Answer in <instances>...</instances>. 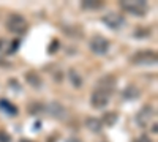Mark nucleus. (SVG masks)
<instances>
[{"mask_svg":"<svg viewBox=\"0 0 158 142\" xmlns=\"http://www.w3.org/2000/svg\"><path fill=\"white\" fill-rule=\"evenodd\" d=\"M131 63L139 67H147V65H155L156 63V52L155 51H139L133 57H131Z\"/></svg>","mask_w":158,"mask_h":142,"instance_id":"obj_1","label":"nucleus"},{"mask_svg":"<svg viewBox=\"0 0 158 142\" xmlns=\"http://www.w3.org/2000/svg\"><path fill=\"white\" fill-rule=\"evenodd\" d=\"M109 96H111V92H108V90L104 88H97L94 93H92V98H90V103L92 106H94L95 109H103L108 106L109 103Z\"/></svg>","mask_w":158,"mask_h":142,"instance_id":"obj_2","label":"nucleus"},{"mask_svg":"<svg viewBox=\"0 0 158 142\" xmlns=\"http://www.w3.org/2000/svg\"><path fill=\"white\" fill-rule=\"evenodd\" d=\"M6 27H8L10 32L21 35V33H24L25 30H27V21L19 14H11L8 18V21H6Z\"/></svg>","mask_w":158,"mask_h":142,"instance_id":"obj_3","label":"nucleus"},{"mask_svg":"<svg viewBox=\"0 0 158 142\" xmlns=\"http://www.w3.org/2000/svg\"><path fill=\"white\" fill-rule=\"evenodd\" d=\"M44 111L51 115L52 119H56V120H65L68 117V111L65 109L59 101H51L48 103V104L44 106Z\"/></svg>","mask_w":158,"mask_h":142,"instance_id":"obj_4","label":"nucleus"},{"mask_svg":"<svg viewBox=\"0 0 158 142\" xmlns=\"http://www.w3.org/2000/svg\"><path fill=\"white\" fill-rule=\"evenodd\" d=\"M120 6L130 13L133 16H144L147 11V3L146 2H136V0H131V2H122Z\"/></svg>","mask_w":158,"mask_h":142,"instance_id":"obj_5","label":"nucleus"},{"mask_svg":"<svg viewBox=\"0 0 158 142\" xmlns=\"http://www.w3.org/2000/svg\"><path fill=\"white\" fill-rule=\"evenodd\" d=\"M90 49H92V52L97 54V55H104V54H108L109 43H108L106 38H103V36H94L90 40Z\"/></svg>","mask_w":158,"mask_h":142,"instance_id":"obj_6","label":"nucleus"},{"mask_svg":"<svg viewBox=\"0 0 158 142\" xmlns=\"http://www.w3.org/2000/svg\"><path fill=\"white\" fill-rule=\"evenodd\" d=\"M103 22L106 24L109 29L120 30L125 25V18L122 14H117V13H108L106 16H103Z\"/></svg>","mask_w":158,"mask_h":142,"instance_id":"obj_7","label":"nucleus"},{"mask_svg":"<svg viewBox=\"0 0 158 142\" xmlns=\"http://www.w3.org/2000/svg\"><path fill=\"white\" fill-rule=\"evenodd\" d=\"M153 115H155V109H153L152 106H144V108L138 112V115H136V123H138L141 128H146V126L152 122Z\"/></svg>","mask_w":158,"mask_h":142,"instance_id":"obj_8","label":"nucleus"},{"mask_svg":"<svg viewBox=\"0 0 158 142\" xmlns=\"http://www.w3.org/2000/svg\"><path fill=\"white\" fill-rule=\"evenodd\" d=\"M0 111L5 112L6 115H10V117L18 115V108L13 104V103H10L8 99H0Z\"/></svg>","mask_w":158,"mask_h":142,"instance_id":"obj_9","label":"nucleus"},{"mask_svg":"<svg viewBox=\"0 0 158 142\" xmlns=\"http://www.w3.org/2000/svg\"><path fill=\"white\" fill-rule=\"evenodd\" d=\"M85 126L89 128L90 131H94V133H98L101 131V128H103V122L98 120V119H94V117H90L85 120Z\"/></svg>","mask_w":158,"mask_h":142,"instance_id":"obj_10","label":"nucleus"},{"mask_svg":"<svg viewBox=\"0 0 158 142\" xmlns=\"http://www.w3.org/2000/svg\"><path fill=\"white\" fill-rule=\"evenodd\" d=\"M115 87V77L114 76H106L100 81V88H104L108 92H112V88Z\"/></svg>","mask_w":158,"mask_h":142,"instance_id":"obj_11","label":"nucleus"},{"mask_svg":"<svg viewBox=\"0 0 158 142\" xmlns=\"http://www.w3.org/2000/svg\"><path fill=\"white\" fill-rule=\"evenodd\" d=\"M25 81H27L32 87H41V84H43V81H41V77H40L36 73H33V71H30V73H27L25 74Z\"/></svg>","mask_w":158,"mask_h":142,"instance_id":"obj_12","label":"nucleus"},{"mask_svg":"<svg viewBox=\"0 0 158 142\" xmlns=\"http://www.w3.org/2000/svg\"><path fill=\"white\" fill-rule=\"evenodd\" d=\"M139 95H141L139 88L135 87V85H130V87H127V88L123 90V98H127V99H135V98H138Z\"/></svg>","mask_w":158,"mask_h":142,"instance_id":"obj_13","label":"nucleus"},{"mask_svg":"<svg viewBox=\"0 0 158 142\" xmlns=\"http://www.w3.org/2000/svg\"><path fill=\"white\" fill-rule=\"evenodd\" d=\"M62 30H65V33H68L71 36H76V38L82 36V29L79 27V25H65Z\"/></svg>","mask_w":158,"mask_h":142,"instance_id":"obj_14","label":"nucleus"},{"mask_svg":"<svg viewBox=\"0 0 158 142\" xmlns=\"http://www.w3.org/2000/svg\"><path fill=\"white\" fill-rule=\"evenodd\" d=\"M81 6L84 10H100V8H103V2H98V0H85V2L81 3Z\"/></svg>","mask_w":158,"mask_h":142,"instance_id":"obj_15","label":"nucleus"},{"mask_svg":"<svg viewBox=\"0 0 158 142\" xmlns=\"http://www.w3.org/2000/svg\"><path fill=\"white\" fill-rule=\"evenodd\" d=\"M68 76H70V81H71V84H73L74 87H81V85H82L81 76H79V73H77L74 68H71V70L68 71Z\"/></svg>","mask_w":158,"mask_h":142,"instance_id":"obj_16","label":"nucleus"},{"mask_svg":"<svg viewBox=\"0 0 158 142\" xmlns=\"http://www.w3.org/2000/svg\"><path fill=\"white\" fill-rule=\"evenodd\" d=\"M44 111V106L41 104V103H38V101H33L29 104V112L32 115H38V114H41Z\"/></svg>","mask_w":158,"mask_h":142,"instance_id":"obj_17","label":"nucleus"},{"mask_svg":"<svg viewBox=\"0 0 158 142\" xmlns=\"http://www.w3.org/2000/svg\"><path fill=\"white\" fill-rule=\"evenodd\" d=\"M103 122L106 123L108 126H112V125L117 122V114H114V112H108V114H104Z\"/></svg>","mask_w":158,"mask_h":142,"instance_id":"obj_18","label":"nucleus"},{"mask_svg":"<svg viewBox=\"0 0 158 142\" xmlns=\"http://www.w3.org/2000/svg\"><path fill=\"white\" fill-rule=\"evenodd\" d=\"M0 142H11V136L5 131H0Z\"/></svg>","mask_w":158,"mask_h":142,"instance_id":"obj_19","label":"nucleus"},{"mask_svg":"<svg viewBox=\"0 0 158 142\" xmlns=\"http://www.w3.org/2000/svg\"><path fill=\"white\" fill-rule=\"evenodd\" d=\"M18 47H19V41H15V44H11V46L8 47V51H6V52H8V54H15Z\"/></svg>","mask_w":158,"mask_h":142,"instance_id":"obj_20","label":"nucleus"},{"mask_svg":"<svg viewBox=\"0 0 158 142\" xmlns=\"http://www.w3.org/2000/svg\"><path fill=\"white\" fill-rule=\"evenodd\" d=\"M133 142H152V140H150V137H149V136H146V134H142V136H139L138 139H135Z\"/></svg>","mask_w":158,"mask_h":142,"instance_id":"obj_21","label":"nucleus"},{"mask_svg":"<svg viewBox=\"0 0 158 142\" xmlns=\"http://www.w3.org/2000/svg\"><path fill=\"white\" fill-rule=\"evenodd\" d=\"M21 142H33V140H29V139H22Z\"/></svg>","mask_w":158,"mask_h":142,"instance_id":"obj_22","label":"nucleus"}]
</instances>
